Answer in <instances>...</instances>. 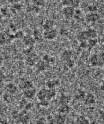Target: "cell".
<instances>
[{"label": "cell", "instance_id": "6da1fadb", "mask_svg": "<svg viewBox=\"0 0 104 124\" xmlns=\"http://www.w3.org/2000/svg\"><path fill=\"white\" fill-rule=\"evenodd\" d=\"M56 95V92L55 89H49L43 88L39 90L37 93V96L39 102L42 101H48L54 98Z\"/></svg>", "mask_w": 104, "mask_h": 124}, {"label": "cell", "instance_id": "7a4b0ae2", "mask_svg": "<svg viewBox=\"0 0 104 124\" xmlns=\"http://www.w3.org/2000/svg\"><path fill=\"white\" fill-rule=\"evenodd\" d=\"M14 39V34L9 32L0 33V45H4L11 43Z\"/></svg>", "mask_w": 104, "mask_h": 124}, {"label": "cell", "instance_id": "3957f363", "mask_svg": "<svg viewBox=\"0 0 104 124\" xmlns=\"http://www.w3.org/2000/svg\"><path fill=\"white\" fill-rule=\"evenodd\" d=\"M58 31L54 28L49 30L44 31L43 33V39L48 41H52L58 37Z\"/></svg>", "mask_w": 104, "mask_h": 124}, {"label": "cell", "instance_id": "277c9868", "mask_svg": "<svg viewBox=\"0 0 104 124\" xmlns=\"http://www.w3.org/2000/svg\"><path fill=\"white\" fill-rule=\"evenodd\" d=\"M75 11V8L70 6H67L64 7L62 13L65 19L70 20L74 17Z\"/></svg>", "mask_w": 104, "mask_h": 124}, {"label": "cell", "instance_id": "5b68a950", "mask_svg": "<svg viewBox=\"0 0 104 124\" xmlns=\"http://www.w3.org/2000/svg\"><path fill=\"white\" fill-rule=\"evenodd\" d=\"M101 16L99 13L97 12H88L85 17L86 21L88 23H95L100 19Z\"/></svg>", "mask_w": 104, "mask_h": 124}, {"label": "cell", "instance_id": "8992f818", "mask_svg": "<svg viewBox=\"0 0 104 124\" xmlns=\"http://www.w3.org/2000/svg\"><path fill=\"white\" fill-rule=\"evenodd\" d=\"M30 118L27 113V111H23L19 113V115L16 119L18 123L20 124H28Z\"/></svg>", "mask_w": 104, "mask_h": 124}, {"label": "cell", "instance_id": "52a82bcc", "mask_svg": "<svg viewBox=\"0 0 104 124\" xmlns=\"http://www.w3.org/2000/svg\"><path fill=\"white\" fill-rule=\"evenodd\" d=\"M61 3L64 7L70 6L77 8L80 6V0H61Z\"/></svg>", "mask_w": 104, "mask_h": 124}, {"label": "cell", "instance_id": "ba28073f", "mask_svg": "<svg viewBox=\"0 0 104 124\" xmlns=\"http://www.w3.org/2000/svg\"><path fill=\"white\" fill-rule=\"evenodd\" d=\"M22 42L25 46L29 47H33L36 41L33 37V36L30 35H25L22 39Z\"/></svg>", "mask_w": 104, "mask_h": 124}, {"label": "cell", "instance_id": "9c48e42d", "mask_svg": "<svg viewBox=\"0 0 104 124\" xmlns=\"http://www.w3.org/2000/svg\"><path fill=\"white\" fill-rule=\"evenodd\" d=\"M37 94V91L33 87L32 89H30L28 90H26L23 91V96L28 99H33L35 97L36 95Z\"/></svg>", "mask_w": 104, "mask_h": 124}, {"label": "cell", "instance_id": "30bf717a", "mask_svg": "<svg viewBox=\"0 0 104 124\" xmlns=\"http://www.w3.org/2000/svg\"><path fill=\"white\" fill-rule=\"evenodd\" d=\"M19 87L23 91L32 89L34 87V85L32 81L28 80H23L20 82Z\"/></svg>", "mask_w": 104, "mask_h": 124}, {"label": "cell", "instance_id": "8fae6325", "mask_svg": "<svg viewBox=\"0 0 104 124\" xmlns=\"http://www.w3.org/2000/svg\"><path fill=\"white\" fill-rule=\"evenodd\" d=\"M84 104L87 105H91L96 103V98L91 93H88L84 98Z\"/></svg>", "mask_w": 104, "mask_h": 124}, {"label": "cell", "instance_id": "7c38bea8", "mask_svg": "<svg viewBox=\"0 0 104 124\" xmlns=\"http://www.w3.org/2000/svg\"><path fill=\"white\" fill-rule=\"evenodd\" d=\"M55 23L52 19H46L42 24V28L44 31H47L54 28Z\"/></svg>", "mask_w": 104, "mask_h": 124}, {"label": "cell", "instance_id": "4fadbf2b", "mask_svg": "<svg viewBox=\"0 0 104 124\" xmlns=\"http://www.w3.org/2000/svg\"><path fill=\"white\" fill-rule=\"evenodd\" d=\"M60 84V81L58 79L49 80L46 82V88L49 89H55Z\"/></svg>", "mask_w": 104, "mask_h": 124}, {"label": "cell", "instance_id": "5bb4252c", "mask_svg": "<svg viewBox=\"0 0 104 124\" xmlns=\"http://www.w3.org/2000/svg\"><path fill=\"white\" fill-rule=\"evenodd\" d=\"M72 52L70 50H65L61 54V59L65 63L72 60Z\"/></svg>", "mask_w": 104, "mask_h": 124}, {"label": "cell", "instance_id": "9a60e30c", "mask_svg": "<svg viewBox=\"0 0 104 124\" xmlns=\"http://www.w3.org/2000/svg\"><path fill=\"white\" fill-rule=\"evenodd\" d=\"M48 66L49 65L47 64H46L42 60L38 61L36 64V69L39 72H42L45 71L47 68Z\"/></svg>", "mask_w": 104, "mask_h": 124}, {"label": "cell", "instance_id": "2e32d148", "mask_svg": "<svg viewBox=\"0 0 104 124\" xmlns=\"http://www.w3.org/2000/svg\"><path fill=\"white\" fill-rule=\"evenodd\" d=\"M5 90L9 94L13 95L17 92L18 87L13 83H9L5 86Z\"/></svg>", "mask_w": 104, "mask_h": 124}, {"label": "cell", "instance_id": "e0dca14e", "mask_svg": "<svg viewBox=\"0 0 104 124\" xmlns=\"http://www.w3.org/2000/svg\"><path fill=\"white\" fill-rule=\"evenodd\" d=\"M89 62L92 67H98V54H92L89 59Z\"/></svg>", "mask_w": 104, "mask_h": 124}, {"label": "cell", "instance_id": "ac0fdd59", "mask_svg": "<svg viewBox=\"0 0 104 124\" xmlns=\"http://www.w3.org/2000/svg\"><path fill=\"white\" fill-rule=\"evenodd\" d=\"M22 9V6L19 3L12 4L10 8V11L13 14H16L18 13Z\"/></svg>", "mask_w": 104, "mask_h": 124}, {"label": "cell", "instance_id": "d6986e66", "mask_svg": "<svg viewBox=\"0 0 104 124\" xmlns=\"http://www.w3.org/2000/svg\"><path fill=\"white\" fill-rule=\"evenodd\" d=\"M54 120L56 124H65L66 118L65 116V115L59 113V114L55 116L54 117Z\"/></svg>", "mask_w": 104, "mask_h": 124}, {"label": "cell", "instance_id": "ffe728a7", "mask_svg": "<svg viewBox=\"0 0 104 124\" xmlns=\"http://www.w3.org/2000/svg\"><path fill=\"white\" fill-rule=\"evenodd\" d=\"M33 37L36 41H40L43 38V34L41 31L37 29H35L33 32Z\"/></svg>", "mask_w": 104, "mask_h": 124}, {"label": "cell", "instance_id": "44dd1931", "mask_svg": "<svg viewBox=\"0 0 104 124\" xmlns=\"http://www.w3.org/2000/svg\"><path fill=\"white\" fill-rule=\"evenodd\" d=\"M71 100V98L70 96L66 95H62L59 98V103L60 105L68 104Z\"/></svg>", "mask_w": 104, "mask_h": 124}, {"label": "cell", "instance_id": "7402d4cb", "mask_svg": "<svg viewBox=\"0 0 104 124\" xmlns=\"http://www.w3.org/2000/svg\"><path fill=\"white\" fill-rule=\"evenodd\" d=\"M70 110V107L68 104L60 105L58 108V111L60 114L65 115L69 113Z\"/></svg>", "mask_w": 104, "mask_h": 124}, {"label": "cell", "instance_id": "603a6c76", "mask_svg": "<svg viewBox=\"0 0 104 124\" xmlns=\"http://www.w3.org/2000/svg\"><path fill=\"white\" fill-rule=\"evenodd\" d=\"M86 31L89 40L91 39H97V31L93 29L89 28Z\"/></svg>", "mask_w": 104, "mask_h": 124}, {"label": "cell", "instance_id": "cb8c5ba5", "mask_svg": "<svg viewBox=\"0 0 104 124\" xmlns=\"http://www.w3.org/2000/svg\"><path fill=\"white\" fill-rule=\"evenodd\" d=\"M43 61H44L46 64H47L49 66L51 64H52L54 63L55 62V59L49 54H45L44 55L42 58Z\"/></svg>", "mask_w": 104, "mask_h": 124}, {"label": "cell", "instance_id": "d4e9b609", "mask_svg": "<svg viewBox=\"0 0 104 124\" xmlns=\"http://www.w3.org/2000/svg\"><path fill=\"white\" fill-rule=\"evenodd\" d=\"M77 123L78 124H89V121L87 118L83 116H81L77 118Z\"/></svg>", "mask_w": 104, "mask_h": 124}, {"label": "cell", "instance_id": "484cf974", "mask_svg": "<svg viewBox=\"0 0 104 124\" xmlns=\"http://www.w3.org/2000/svg\"><path fill=\"white\" fill-rule=\"evenodd\" d=\"M85 96H86V94L85 92L82 90H79L78 91L77 94L75 96V98L76 99L78 100H83V99L84 100Z\"/></svg>", "mask_w": 104, "mask_h": 124}, {"label": "cell", "instance_id": "4316f807", "mask_svg": "<svg viewBox=\"0 0 104 124\" xmlns=\"http://www.w3.org/2000/svg\"><path fill=\"white\" fill-rule=\"evenodd\" d=\"M33 4L38 7H43L45 5V0H32Z\"/></svg>", "mask_w": 104, "mask_h": 124}, {"label": "cell", "instance_id": "83f0119b", "mask_svg": "<svg viewBox=\"0 0 104 124\" xmlns=\"http://www.w3.org/2000/svg\"><path fill=\"white\" fill-rule=\"evenodd\" d=\"M39 10V7L35 6L34 5H30L28 6L27 10L28 12H38Z\"/></svg>", "mask_w": 104, "mask_h": 124}, {"label": "cell", "instance_id": "f1b7e54d", "mask_svg": "<svg viewBox=\"0 0 104 124\" xmlns=\"http://www.w3.org/2000/svg\"><path fill=\"white\" fill-rule=\"evenodd\" d=\"M24 36L25 35L22 31H17L16 32H15L14 34V39H22Z\"/></svg>", "mask_w": 104, "mask_h": 124}, {"label": "cell", "instance_id": "f546056e", "mask_svg": "<svg viewBox=\"0 0 104 124\" xmlns=\"http://www.w3.org/2000/svg\"><path fill=\"white\" fill-rule=\"evenodd\" d=\"M87 10L88 12H97V7L94 4H90L88 5Z\"/></svg>", "mask_w": 104, "mask_h": 124}, {"label": "cell", "instance_id": "4dcf8cb0", "mask_svg": "<svg viewBox=\"0 0 104 124\" xmlns=\"http://www.w3.org/2000/svg\"><path fill=\"white\" fill-rule=\"evenodd\" d=\"M3 98L5 101L7 102V103H9L12 102L14 100V98H13L12 94H9V93L5 94L4 95Z\"/></svg>", "mask_w": 104, "mask_h": 124}, {"label": "cell", "instance_id": "1f68e13d", "mask_svg": "<svg viewBox=\"0 0 104 124\" xmlns=\"http://www.w3.org/2000/svg\"><path fill=\"white\" fill-rule=\"evenodd\" d=\"M98 54V67H103L104 66V54L101 53Z\"/></svg>", "mask_w": 104, "mask_h": 124}, {"label": "cell", "instance_id": "d6a6232c", "mask_svg": "<svg viewBox=\"0 0 104 124\" xmlns=\"http://www.w3.org/2000/svg\"><path fill=\"white\" fill-rule=\"evenodd\" d=\"M97 39H91L88 40L87 41V44H88V46H90L91 47H93L96 45V44H97Z\"/></svg>", "mask_w": 104, "mask_h": 124}, {"label": "cell", "instance_id": "836d02e7", "mask_svg": "<svg viewBox=\"0 0 104 124\" xmlns=\"http://www.w3.org/2000/svg\"><path fill=\"white\" fill-rule=\"evenodd\" d=\"M82 13L81 10L78 9H77L76 10H75L74 17L77 19H80L82 18Z\"/></svg>", "mask_w": 104, "mask_h": 124}, {"label": "cell", "instance_id": "e575fe53", "mask_svg": "<svg viewBox=\"0 0 104 124\" xmlns=\"http://www.w3.org/2000/svg\"><path fill=\"white\" fill-rule=\"evenodd\" d=\"M9 12L10 11L6 8H3L1 9V12L3 16H6V17H8L9 16Z\"/></svg>", "mask_w": 104, "mask_h": 124}, {"label": "cell", "instance_id": "d590c367", "mask_svg": "<svg viewBox=\"0 0 104 124\" xmlns=\"http://www.w3.org/2000/svg\"><path fill=\"white\" fill-rule=\"evenodd\" d=\"M33 107V104L32 103H28L27 104H26L24 106V110L26 111H28L30 110Z\"/></svg>", "mask_w": 104, "mask_h": 124}, {"label": "cell", "instance_id": "8d00e7d4", "mask_svg": "<svg viewBox=\"0 0 104 124\" xmlns=\"http://www.w3.org/2000/svg\"><path fill=\"white\" fill-rule=\"evenodd\" d=\"M46 120L44 118H40L37 121L36 124H45L46 123Z\"/></svg>", "mask_w": 104, "mask_h": 124}, {"label": "cell", "instance_id": "74e56055", "mask_svg": "<svg viewBox=\"0 0 104 124\" xmlns=\"http://www.w3.org/2000/svg\"><path fill=\"white\" fill-rule=\"evenodd\" d=\"M5 78H6V76H5V74L3 73V72H0V84L3 82Z\"/></svg>", "mask_w": 104, "mask_h": 124}, {"label": "cell", "instance_id": "f35d334b", "mask_svg": "<svg viewBox=\"0 0 104 124\" xmlns=\"http://www.w3.org/2000/svg\"><path fill=\"white\" fill-rule=\"evenodd\" d=\"M40 104L41 106H44V107L47 106H48V104H49V101H46V100L40 101Z\"/></svg>", "mask_w": 104, "mask_h": 124}, {"label": "cell", "instance_id": "ab89813d", "mask_svg": "<svg viewBox=\"0 0 104 124\" xmlns=\"http://www.w3.org/2000/svg\"><path fill=\"white\" fill-rule=\"evenodd\" d=\"M67 31L66 29H62L61 31L60 30V34L62 36H65L67 35Z\"/></svg>", "mask_w": 104, "mask_h": 124}, {"label": "cell", "instance_id": "60d3db41", "mask_svg": "<svg viewBox=\"0 0 104 124\" xmlns=\"http://www.w3.org/2000/svg\"><path fill=\"white\" fill-rule=\"evenodd\" d=\"M0 124H8V122L6 120L0 117Z\"/></svg>", "mask_w": 104, "mask_h": 124}, {"label": "cell", "instance_id": "b9f144b4", "mask_svg": "<svg viewBox=\"0 0 104 124\" xmlns=\"http://www.w3.org/2000/svg\"><path fill=\"white\" fill-rule=\"evenodd\" d=\"M20 0H8L9 3H10L12 4H14L16 3H19V2Z\"/></svg>", "mask_w": 104, "mask_h": 124}, {"label": "cell", "instance_id": "7bdbcfd3", "mask_svg": "<svg viewBox=\"0 0 104 124\" xmlns=\"http://www.w3.org/2000/svg\"><path fill=\"white\" fill-rule=\"evenodd\" d=\"M4 63V58L3 56L0 54V67H1Z\"/></svg>", "mask_w": 104, "mask_h": 124}, {"label": "cell", "instance_id": "ee69618b", "mask_svg": "<svg viewBox=\"0 0 104 124\" xmlns=\"http://www.w3.org/2000/svg\"><path fill=\"white\" fill-rule=\"evenodd\" d=\"M100 115L101 118L103 121H104V110H102L100 113Z\"/></svg>", "mask_w": 104, "mask_h": 124}, {"label": "cell", "instance_id": "f6af8a7d", "mask_svg": "<svg viewBox=\"0 0 104 124\" xmlns=\"http://www.w3.org/2000/svg\"><path fill=\"white\" fill-rule=\"evenodd\" d=\"M3 16L2 14L1 13V11H0V22H1L3 20Z\"/></svg>", "mask_w": 104, "mask_h": 124}, {"label": "cell", "instance_id": "bcb514c9", "mask_svg": "<svg viewBox=\"0 0 104 124\" xmlns=\"http://www.w3.org/2000/svg\"><path fill=\"white\" fill-rule=\"evenodd\" d=\"M101 89L102 91H104V83H103L101 85Z\"/></svg>", "mask_w": 104, "mask_h": 124}, {"label": "cell", "instance_id": "7dc6e473", "mask_svg": "<svg viewBox=\"0 0 104 124\" xmlns=\"http://www.w3.org/2000/svg\"><path fill=\"white\" fill-rule=\"evenodd\" d=\"M89 124H98V123L96 121H93L91 123H90Z\"/></svg>", "mask_w": 104, "mask_h": 124}, {"label": "cell", "instance_id": "c3c4849f", "mask_svg": "<svg viewBox=\"0 0 104 124\" xmlns=\"http://www.w3.org/2000/svg\"><path fill=\"white\" fill-rule=\"evenodd\" d=\"M2 30V26L1 24H0V33L1 32Z\"/></svg>", "mask_w": 104, "mask_h": 124}, {"label": "cell", "instance_id": "681fc988", "mask_svg": "<svg viewBox=\"0 0 104 124\" xmlns=\"http://www.w3.org/2000/svg\"><path fill=\"white\" fill-rule=\"evenodd\" d=\"M2 1V0H0V1Z\"/></svg>", "mask_w": 104, "mask_h": 124}]
</instances>
